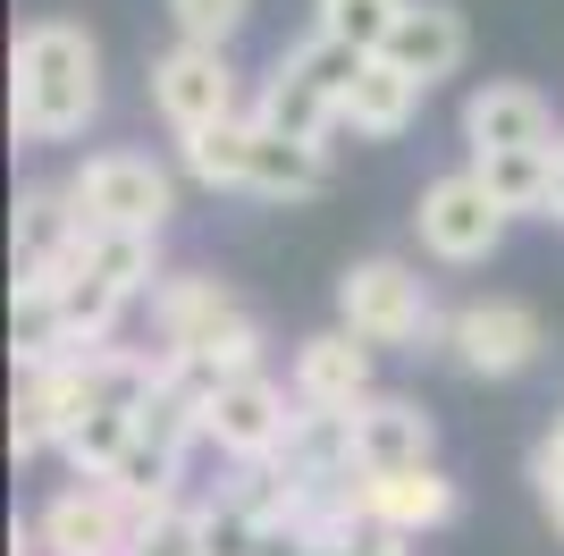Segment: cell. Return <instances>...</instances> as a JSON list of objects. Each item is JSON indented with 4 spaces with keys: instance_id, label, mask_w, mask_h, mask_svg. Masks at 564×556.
Listing matches in <instances>:
<instances>
[{
    "instance_id": "obj_1",
    "label": "cell",
    "mask_w": 564,
    "mask_h": 556,
    "mask_svg": "<svg viewBox=\"0 0 564 556\" xmlns=\"http://www.w3.org/2000/svg\"><path fill=\"white\" fill-rule=\"evenodd\" d=\"M101 110V51L85 25L34 18L9 51V127L18 143H68Z\"/></svg>"
},
{
    "instance_id": "obj_2",
    "label": "cell",
    "mask_w": 564,
    "mask_h": 556,
    "mask_svg": "<svg viewBox=\"0 0 564 556\" xmlns=\"http://www.w3.org/2000/svg\"><path fill=\"white\" fill-rule=\"evenodd\" d=\"M337 321H346L354 338H371V346H413V354H430V346H447L455 312H438V303H430L422 270H404V261L371 254V261H354V270L337 278Z\"/></svg>"
},
{
    "instance_id": "obj_3",
    "label": "cell",
    "mask_w": 564,
    "mask_h": 556,
    "mask_svg": "<svg viewBox=\"0 0 564 556\" xmlns=\"http://www.w3.org/2000/svg\"><path fill=\"white\" fill-rule=\"evenodd\" d=\"M76 194V220L85 228H143L161 236L169 211H177V178L161 161H143V152H94V161L68 178Z\"/></svg>"
},
{
    "instance_id": "obj_4",
    "label": "cell",
    "mask_w": 564,
    "mask_h": 556,
    "mask_svg": "<svg viewBox=\"0 0 564 556\" xmlns=\"http://www.w3.org/2000/svg\"><path fill=\"white\" fill-rule=\"evenodd\" d=\"M506 220H514V211L489 194V178H480V169L430 178V185H422V211H413V228H422V245H430L438 261H489L497 245H506Z\"/></svg>"
},
{
    "instance_id": "obj_5",
    "label": "cell",
    "mask_w": 564,
    "mask_h": 556,
    "mask_svg": "<svg viewBox=\"0 0 564 556\" xmlns=\"http://www.w3.org/2000/svg\"><path fill=\"white\" fill-rule=\"evenodd\" d=\"M43 556H127L135 548V498L101 472H76V489H59L43 514Z\"/></svg>"
},
{
    "instance_id": "obj_6",
    "label": "cell",
    "mask_w": 564,
    "mask_h": 556,
    "mask_svg": "<svg viewBox=\"0 0 564 556\" xmlns=\"http://www.w3.org/2000/svg\"><path fill=\"white\" fill-rule=\"evenodd\" d=\"M286 421H295V396H286L270 371H236V379L212 388V405H203V439L228 463H253V456H279Z\"/></svg>"
},
{
    "instance_id": "obj_7",
    "label": "cell",
    "mask_w": 564,
    "mask_h": 556,
    "mask_svg": "<svg viewBox=\"0 0 564 556\" xmlns=\"http://www.w3.org/2000/svg\"><path fill=\"white\" fill-rule=\"evenodd\" d=\"M152 110H161L177 136L212 127V118H236L228 43H186V34H177V51H161V60H152Z\"/></svg>"
},
{
    "instance_id": "obj_8",
    "label": "cell",
    "mask_w": 564,
    "mask_h": 556,
    "mask_svg": "<svg viewBox=\"0 0 564 556\" xmlns=\"http://www.w3.org/2000/svg\"><path fill=\"white\" fill-rule=\"evenodd\" d=\"M540 312L531 303H514V296H480V303H464L455 312V329H447V354L464 371H480V379H514V371H531L540 363Z\"/></svg>"
},
{
    "instance_id": "obj_9",
    "label": "cell",
    "mask_w": 564,
    "mask_h": 556,
    "mask_svg": "<svg viewBox=\"0 0 564 556\" xmlns=\"http://www.w3.org/2000/svg\"><path fill=\"white\" fill-rule=\"evenodd\" d=\"M362 506H371L379 532L422 539L438 523H455V481L438 463H397V472H362Z\"/></svg>"
},
{
    "instance_id": "obj_10",
    "label": "cell",
    "mask_w": 564,
    "mask_h": 556,
    "mask_svg": "<svg viewBox=\"0 0 564 556\" xmlns=\"http://www.w3.org/2000/svg\"><path fill=\"white\" fill-rule=\"evenodd\" d=\"M464 51H471V34H464V18H455V9H438V0H404V18L388 25L379 60H397L404 76L438 85V76L464 68Z\"/></svg>"
},
{
    "instance_id": "obj_11",
    "label": "cell",
    "mask_w": 564,
    "mask_h": 556,
    "mask_svg": "<svg viewBox=\"0 0 564 556\" xmlns=\"http://www.w3.org/2000/svg\"><path fill=\"white\" fill-rule=\"evenodd\" d=\"M438 430L413 396H362L354 405V463L362 472H397V463H430Z\"/></svg>"
},
{
    "instance_id": "obj_12",
    "label": "cell",
    "mask_w": 564,
    "mask_h": 556,
    "mask_svg": "<svg viewBox=\"0 0 564 556\" xmlns=\"http://www.w3.org/2000/svg\"><path fill=\"white\" fill-rule=\"evenodd\" d=\"M329 185V143L286 136L270 118H253V161H245V194H270V203H304Z\"/></svg>"
},
{
    "instance_id": "obj_13",
    "label": "cell",
    "mask_w": 564,
    "mask_h": 556,
    "mask_svg": "<svg viewBox=\"0 0 564 556\" xmlns=\"http://www.w3.org/2000/svg\"><path fill=\"white\" fill-rule=\"evenodd\" d=\"M464 143L471 152H506V143H556V110H547L531 85L497 76L464 101Z\"/></svg>"
},
{
    "instance_id": "obj_14",
    "label": "cell",
    "mask_w": 564,
    "mask_h": 556,
    "mask_svg": "<svg viewBox=\"0 0 564 556\" xmlns=\"http://www.w3.org/2000/svg\"><path fill=\"white\" fill-rule=\"evenodd\" d=\"M371 338H354V329H321L295 346V396L304 405H362L371 396Z\"/></svg>"
},
{
    "instance_id": "obj_15",
    "label": "cell",
    "mask_w": 564,
    "mask_h": 556,
    "mask_svg": "<svg viewBox=\"0 0 564 556\" xmlns=\"http://www.w3.org/2000/svg\"><path fill=\"white\" fill-rule=\"evenodd\" d=\"M76 236H85V220H76L68 185H25L18 194V278H59Z\"/></svg>"
},
{
    "instance_id": "obj_16",
    "label": "cell",
    "mask_w": 564,
    "mask_h": 556,
    "mask_svg": "<svg viewBox=\"0 0 564 556\" xmlns=\"http://www.w3.org/2000/svg\"><path fill=\"white\" fill-rule=\"evenodd\" d=\"M245 303L219 287V278H194V270H177V278H161L152 287V321H161V346L169 354H186V346H203L212 329H228Z\"/></svg>"
},
{
    "instance_id": "obj_17",
    "label": "cell",
    "mask_w": 564,
    "mask_h": 556,
    "mask_svg": "<svg viewBox=\"0 0 564 556\" xmlns=\"http://www.w3.org/2000/svg\"><path fill=\"white\" fill-rule=\"evenodd\" d=\"M422 76H404L397 60H362V76H354V93H346V127L354 136H371V143H388V136H404L413 118H422Z\"/></svg>"
},
{
    "instance_id": "obj_18",
    "label": "cell",
    "mask_w": 564,
    "mask_h": 556,
    "mask_svg": "<svg viewBox=\"0 0 564 556\" xmlns=\"http://www.w3.org/2000/svg\"><path fill=\"white\" fill-rule=\"evenodd\" d=\"M279 463L295 481H329V472H354V405H304L295 396V421L279 439Z\"/></svg>"
},
{
    "instance_id": "obj_19",
    "label": "cell",
    "mask_w": 564,
    "mask_h": 556,
    "mask_svg": "<svg viewBox=\"0 0 564 556\" xmlns=\"http://www.w3.org/2000/svg\"><path fill=\"white\" fill-rule=\"evenodd\" d=\"M471 169L489 178V194L514 220H547V194H556V143H506V152H471Z\"/></svg>"
},
{
    "instance_id": "obj_20",
    "label": "cell",
    "mask_w": 564,
    "mask_h": 556,
    "mask_svg": "<svg viewBox=\"0 0 564 556\" xmlns=\"http://www.w3.org/2000/svg\"><path fill=\"white\" fill-rule=\"evenodd\" d=\"M68 312H59V287L51 278H18V296H9V354L18 371H51L68 354Z\"/></svg>"
},
{
    "instance_id": "obj_21",
    "label": "cell",
    "mask_w": 564,
    "mask_h": 556,
    "mask_svg": "<svg viewBox=\"0 0 564 556\" xmlns=\"http://www.w3.org/2000/svg\"><path fill=\"white\" fill-rule=\"evenodd\" d=\"M253 118H270V127H286V136H312V143H329L337 127H346V110H337V93H321L295 60H279L270 68V85H261Z\"/></svg>"
},
{
    "instance_id": "obj_22",
    "label": "cell",
    "mask_w": 564,
    "mask_h": 556,
    "mask_svg": "<svg viewBox=\"0 0 564 556\" xmlns=\"http://www.w3.org/2000/svg\"><path fill=\"white\" fill-rule=\"evenodd\" d=\"M186 143V178L194 185H245V161H253V118L236 110V118H212V127H194V136H177Z\"/></svg>"
},
{
    "instance_id": "obj_23",
    "label": "cell",
    "mask_w": 564,
    "mask_h": 556,
    "mask_svg": "<svg viewBox=\"0 0 564 556\" xmlns=\"http://www.w3.org/2000/svg\"><path fill=\"white\" fill-rule=\"evenodd\" d=\"M127 447H135V405H127V396H110V405H94L85 421H68V430H59L68 472H110Z\"/></svg>"
},
{
    "instance_id": "obj_24",
    "label": "cell",
    "mask_w": 564,
    "mask_h": 556,
    "mask_svg": "<svg viewBox=\"0 0 564 556\" xmlns=\"http://www.w3.org/2000/svg\"><path fill=\"white\" fill-rule=\"evenodd\" d=\"M127 556H212V506H186V498L143 506L135 514V548Z\"/></svg>"
},
{
    "instance_id": "obj_25",
    "label": "cell",
    "mask_w": 564,
    "mask_h": 556,
    "mask_svg": "<svg viewBox=\"0 0 564 556\" xmlns=\"http://www.w3.org/2000/svg\"><path fill=\"white\" fill-rule=\"evenodd\" d=\"M177 363L203 379V388H219V379H236V371H261V329H253V312H236L228 329H212L203 346H186Z\"/></svg>"
},
{
    "instance_id": "obj_26",
    "label": "cell",
    "mask_w": 564,
    "mask_h": 556,
    "mask_svg": "<svg viewBox=\"0 0 564 556\" xmlns=\"http://www.w3.org/2000/svg\"><path fill=\"white\" fill-rule=\"evenodd\" d=\"M397 18H404V0H312V25L354 43V51H379Z\"/></svg>"
},
{
    "instance_id": "obj_27",
    "label": "cell",
    "mask_w": 564,
    "mask_h": 556,
    "mask_svg": "<svg viewBox=\"0 0 564 556\" xmlns=\"http://www.w3.org/2000/svg\"><path fill=\"white\" fill-rule=\"evenodd\" d=\"M43 447H59V414H51V396L34 388V371H25L18 405H9V456H18V463H34Z\"/></svg>"
},
{
    "instance_id": "obj_28",
    "label": "cell",
    "mask_w": 564,
    "mask_h": 556,
    "mask_svg": "<svg viewBox=\"0 0 564 556\" xmlns=\"http://www.w3.org/2000/svg\"><path fill=\"white\" fill-rule=\"evenodd\" d=\"M245 18H253V0H169V25L186 43H228V34H245Z\"/></svg>"
},
{
    "instance_id": "obj_29",
    "label": "cell",
    "mask_w": 564,
    "mask_h": 556,
    "mask_svg": "<svg viewBox=\"0 0 564 556\" xmlns=\"http://www.w3.org/2000/svg\"><path fill=\"white\" fill-rule=\"evenodd\" d=\"M531 481H540L547 506H564V414H556V430L540 439V456H531Z\"/></svg>"
},
{
    "instance_id": "obj_30",
    "label": "cell",
    "mask_w": 564,
    "mask_h": 556,
    "mask_svg": "<svg viewBox=\"0 0 564 556\" xmlns=\"http://www.w3.org/2000/svg\"><path fill=\"white\" fill-rule=\"evenodd\" d=\"M9 556H43V523H18V532H9Z\"/></svg>"
},
{
    "instance_id": "obj_31",
    "label": "cell",
    "mask_w": 564,
    "mask_h": 556,
    "mask_svg": "<svg viewBox=\"0 0 564 556\" xmlns=\"http://www.w3.org/2000/svg\"><path fill=\"white\" fill-rule=\"evenodd\" d=\"M547 220L564 228V136H556V194H547Z\"/></svg>"
},
{
    "instance_id": "obj_32",
    "label": "cell",
    "mask_w": 564,
    "mask_h": 556,
    "mask_svg": "<svg viewBox=\"0 0 564 556\" xmlns=\"http://www.w3.org/2000/svg\"><path fill=\"white\" fill-rule=\"evenodd\" d=\"M371 556H404V532H371Z\"/></svg>"
},
{
    "instance_id": "obj_33",
    "label": "cell",
    "mask_w": 564,
    "mask_h": 556,
    "mask_svg": "<svg viewBox=\"0 0 564 556\" xmlns=\"http://www.w3.org/2000/svg\"><path fill=\"white\" fill-rule=\"evenodd\" d=\"M547 514H556V532H564V506H547Z\"/></svg>"
}]
</instances>
